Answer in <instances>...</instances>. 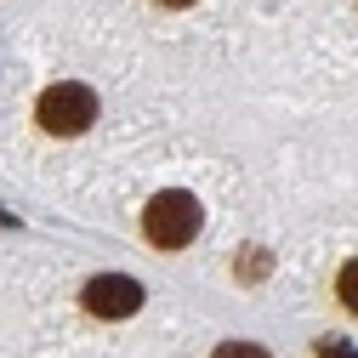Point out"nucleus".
Wrapping results in <instances>:
<instances>
[{"label":"nucleus","instance_id":"nucleus-5","mask_svg":"<svg viewBox=\"0 0 358 358\" xmlns=\"http://www.w3.org/2000/svg\"><path fill=\"white\" fill-rule=\"evenodd\" d=\"M216 358H267V347H256V341H228Z\"/></svg>","mask_w":358,"mask_h":358},{"label":"nucleus","instance_id":"nucleus-2","mask_svg":"<svg viewBox=\"0 0 358 358\" xmlns=\"http://www.w3.org/2000/svg\"><path fill=\"white\" fill-rule=\"evenodd\" d=\"M34 114H40V131H52V137H80V131H92V120H97V92L80 85V80L46 85Z\"/></svg>","mask_w":358,"mask_h":358},{"label":"nucleus","instance_id":"nucleus-8","mask_svg":"<svg viewBox=\"0 0 358 358\" xmlns=\"http://www.w3.org/2000/svg\"><path fill=\"white\" fill-rule=\"evenodd\" d=\"M154 6H171V12H182V6H194V0H154Z\"/></svg>","mask_w":358,"mask_h":358},{"label":"nucleus","instance_id":"nucleus-1","mask_svg":"<svg viewBox=\"0 0 358 358\" xmlns=\"http://www.w3.org/2000/svg\"><path fill=\"white\" fill-rule=\"evenodd\" d=\"M199 222H205V210H199L194 194L165 188V194H154L148 210H143V234H148L154 250H182V245L199 234Z\"/></svg>","mask_w":358,"mask_h":358},{"label":"nucleus","instance_id":"nucleus-3","mask_svg":"<svg viewBox=\"0 0 358 358\" xmlns=\"http://www.w3.org/2000/svg\"><path fill=\"white\" fill-rule=\"evenodd\" d=\"M137 307H143V285L131 273H97L85 285V313L92 319H131Z\"/></svg>","mask_w":358,"mask_h":358},{"label":"nucleus","instance_id":"nucleus-7","mask_svg":"<svg viewBox=\"0 0 358 358\" xmlns=\"http://www.w3.org/2000/svg\"><path fill=\"white\" fill-rule=\"evenodd\" d=\"M319 358H358V352L341 347V341H319Z\"/></svg>","mask_w":358,"mask_h":358},{"label":"nucleus","instance_id":"nucleus-4","mask_svg":"<svg viewBox=\"0 0 358 358\" xmlns=\"http://www.w3.org/2000/svg\"><path fill=\"white\" fill-rule=\"evenodd\" d=\"M336 296H341V301L358 313V262H347V267H341V279H336Z\"/></svg>","mask_w":358,"mask_h":358},{"label":"nucleus","instance_id":"nucleus-6","mask_svg":"<svg viewBox=\"0 0 358 358\" xmlns=\"http://www.w3.org/2000/svg\"><path fill=\"white\" fill-rule=\"evenodd\" d=\"M234 273H239V279H262V273H267V256H262V250H256V256H239Z\"/></svg>","mask_w":358,"mask_h":358}]
</instances>
